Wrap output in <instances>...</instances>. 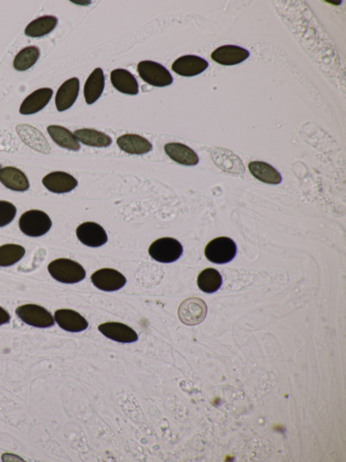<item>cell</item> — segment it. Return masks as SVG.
Listing matches in <instances>:
<instances>
[{"mask_svg":"<svg viewBox=\"0 0 346 462\" xmlns=\"http://www.w3.org/2000/svg\"><path fill=\"white\" fill-rule=\"evenodd\" d=\"M48 271L57 281L75 284L86 278V271L80 264L68 259L53 260L48 266Z\"/></svg>","mask_w":346,"mask_h":462,"instance_id":"cell-1","label":"cell"},{"mask_svg":"<svg viewBox=\"0 0 346 462\" xmlns=\"http://www.w3.org/2000/svg\"><path fill=\"white\" fill-rule=\"evenodd\" d=\"M20 230L29 237H41L52 227L49 215L40 210H30L19 219Z\"/></svg>","mask_w":346,"mask_h":462,"instance_id":"cell-2","label":"cell"},{"mask_svg":"<svg viewBox=\"0 0 346 462\" xmlns=\"http://www.w3.org/2000/svg\"><path fill=\"white\" fill-rule=\"evenodd\" d=\"M149 255L160 263H173L179 259L183 253V246L173 238H161L150 246Z\"/></svg>","mask_w":346,"mask_h":462,"instance_id":"cell-3","label":"cell"},{"mask_svg":"<svg viewBox=\"0 0 346 462\" xmlns=\"http://www.w3.org/2000/svg\"><path fill=\"white\" fill-rule=\"evenodd\" d=\"M140 77L154 87H166L173 84V78L166 68L153 61H142L138 64Z\"/></svg>","mask_w":346,"mask_h":462,"instance_id":"cell-4","label":"cell"},{"mask_svg":"<svg viewBox=\"0 0 346 462\" xmlns=\"http://www.w3.org/2000/svg\"><path fill=\"white\" fill-rule=\"evenodd\" d=\"M236 251V243L231 238L218 237L208 243L204 255L212 263L226 264L235 258Z\"/></svg>","mask_w":346,"mask_h":462,"instance_id":"cell-5","label":"cell"},{"mask_svg":"<svg viewBox=\"0 0 346 462\" xmlns=\"http://www.w3.org/2000/svg\"><path fill=\"white\" fill-rule=\"evenodd\" d=\"M16 314L23 323L36 328H50L53 326L55 320L52 315L37 304H23L16 309Z\"/></svg>","mask_w":346,"mask_h":462,"instance_id":"cell-6","label":"cell"},{"mask_svg":"<svg viewBox=\"0 0 346 462\" xmlns=\"http://www.w3.org/2000/svg\"><path fill=\"white\" fill-rule=\"evenodd\" d=\"M206 315V304L198 297H190L183 301L179 308L180 320L183 324L190 326L202 323Z\"/></svg>","mask_w":346,"mask_h":462,"instance_id":"cell-7","label":"cell"},{"mask_svg":"<svg viewBox=\"0 0 346 462\" xmlns=\"http://www.w3.org/2000/svg\"><path fill=\"white\" fill-rule=\"evenodd\" d=\"M91 281L99 290L104 292H115L124 287L126 279L117 270L104 268L98 270L92 275Z\"/></svg>","mask_w":346,"mask_h":462,"instance_id":"cell-8","label":"cell"},{"mask_svg":"<svg viewBox=\"0 0 346 462\" xmlns=\"http://www.w3.org/2000/svg\"><path fill=\"white\" fill-rule=\"evenodd\" d=\"M211 156L215 165L224 172L233 174H244L245 167L242 160L231 150L214 148L211 150Z\"/></svg>","mask_w":346,"mask_h":462,"instance_id":"cell-9","label":"cell"},{"mask_svg":"<svg viewBox=\"0 0 346 462\" xmlns=\"http://www.w3.org/2000/svg\"><path fill=\"white\" fill-rule=\"evenodd\" d=\"M99 331L106 338L118 343L130 344L138 341V334L128 325L119 322H108L99 325Z\"/></svg>","mask_w":346,"mask_h":462,"instance_id":"cell-10","label":"cell"},{"mask_svg":"<svg viewBox=\"0 0 346 462\" xmlns=\"http://www.w3.org/2000/svg\"><path fill=\"white\" fill-rule=\"evenodd\" d=\"M77 236L82 244L90 248H99L108 242L107 232L101 225L95 222H85L79 225Z\"/></svg>","mask_w":346,"mask_h":462,"instance_id":"cell-11","label":"cell"},{"mask_svg":"<svg viewBox=\"0 0 346 462\" xmlns=\"http://www.w3.org/2000/svg\"><path fill=\"white\" fill-rule=\"evenodd\" d=\"M16 129L19 138L30 149L39 153L46 154V155L50 153V146L46 136L35 127L28 124H19L17 126Z\"/></svg>","mask_w":346,"mask_h":462,"instance_id":"cell-12","label":"cell"},{"mask_svg":"<svg viewBox=\"0 0 346 462\" xmlns=\"http://www.w3.org/2000/svg\"><path fill=\"white\" fill-rule=\"evenodd\" d=\"M208 66V62L204 58L193 56V55H187V56L177 58L173 64L171 69L180 76L194 77L204 73Z\"/></svg>","mask_w":346,"mask_h":462,"instance_id":"cell-13","label":"cell"},{"mask_svg":"<svg viewBox=\"0 0 346 462\" xmlns=\"http://www.w3.org/2000/svg\"><path fill=\"white\" fill-rule=\"evenodd\" d=\"M44 186L55 194H65L74 190L78 181L74 176L66 172L56 171L43 178Z\"/></svg>","mask_w":346,"mask_h":462,"instance_id":"cell-14","label":"cell"},{"mask_svg":"<svg viewBox=\"0 0 346 462\" xmlns=\"http://www.w3.org/2000/svg\"><path fill=\"white\" fill-rule=\"evenodd\" d=\"M55 321L68 333H81L88 327L87 320L77 311L70 309H60L55 313Z\"/></svg>","mask_w":346,"mask_h":462,"instance_id":"cell-15","label":"cell"},{"mask_svg":"<svg viewBox=\"0 0 346 462\" xmlns=\"http://www.w3.org/2000/svg\"><path fill=\"white\" fill-rule=\"evenodd\" d=\"M80 90V82L77 77L65 81L58 89L56 95V107L57 111L63 112L72 107L77 101Z\"/></svg>","mask_w":346,"mask_h":462,"instance_id":"cell-16","label":"cell"},{"mask_svg":"<svg viewBox=\"0 0 346 462\" xmlns=\"http://www.w3.org/2000/svg\"><path fill=\"white\" fill-rule=\"evenodd\" d=\"M249 51L236 46L218 47L211 53L212 60L218 64L231 66L245 61L249 57Z\"/></svg>","mask_w":346,"mask_h":462,"instance_id":"cell-17","label":"cell"},{"mask_svg":"<svg viewBox=\"0 0 346 462\" xmlns=\"http://www.w3.org/2000/svg\"><path fill=\"white\" fill-rule=\"evenodd\" d=\"M52 95L53 91L50 88H42L32 92L20 106V114L32 115L42 111L49 104Z\"/></svg>","mask_w":346,"mask_h":462,"instance_id":"cell-18","label":"cell"},{"mask_svg":"<svg viewBox=\"0 0 346 462\" xmlns=\"http://www.w3.org/2000/svg\"><path fill=\"white\" fill-rule=\"evenodd\" d=\"M164 151L171 160L184 166H195L200 158L194 150L180 142H171L164 145Z\"/></svg>","mask_w":346,"mask_h":462,"instance_id":"cell-19","label":"cell"},{"mask_svg":"<svg viewBox=\"0 0 346 462\" xmlns=\"http://www.w3.org/2000/svg\"><path fill=\"white\" fill-rule=\"evenodd\" d=\"M0 181L9 190L25 192L30 188L28 178L23 171L13 167H6L0 169Z\"/></svg>","mask_w":346,"mask_h":462,"instance_id":"cell-20","label":"cell"},{"mask_svg":"<svg viewBox=\"0 0 346 462\" xmlns=\"http://www.w3.org/2000/svg\"><path fill=\"white\" fill-rule=\"evenodd\" d=\"M119 148L130 155H144L153 149L152 143L143 136L135 134H126L117 139Z\"/></svg>","mask_w":346,"mask_h":462,"instance_id":"cell-21","label":"cell"},{"mask_svg":"<svg viewBox=\"0 0 346 462\" xmlns=\"http://www.w3.org/2000/svg\"><path fill=\"white\" fill-rule=\"evenodd\" d=\"M105 88L104 71L97 68L88 77L84 85V98L88 104H93L101 98Z\"/></svg>","mask_w":346,"mask_h":462,"instance_id":"cell-22","label":"cell"},{"mask_svg":"<svg viewBox=\"0 0 346 462\" xmlns=\"http://www.w3.org/2000/svg\"><path fill=\"white\" fill-rule=\"evenodd\" d=\"M111 83L121 93L135 95L139 93L138 82L128 71L116 69L111 73Z\"/></svg>","mask_w":346,"mask_h":462,"instance_id":"cell-23","label":"cell"},{"mask_svg":"<svg viewBox=\"0 0 346 462\" xmlns=\"http://www.w3.org/2000/svg\"><path fill=\"white\" fill-rule=\"evenodd\" d=\"M252 176L263 183L277 185L282 183V177L275 167L265 162H252L249 164Z\"/></svg>","mask_w":346,"mask_h":462,"instance_id":"cell-24","label":"cell"},{"mask_svg":"<svg viewBox=\"0 0 346 462\" xmlns=\"http://www.w3.org/2000/svg\"><path fill=\"white\" fill-rule=\"evenodd\" d=\"M78 142L95 148H107L112 145V138L105 133L91 129L75 130L74 133Z\"/></svg>","mask_w":346,"mask_h":462,"instance_id":"cell-25","label":"cell"},{"mask_svg":"<svg viewBox=\"0 0 346 462\" xmlns=\"http://www.w3.org/2000/svg\"><path fill=\"white\" fill-rule=\"evenodd\" d=\"M47 130L51 139L61 148L73 150V151H78L80 149V145L77 139L70 130L64 127L50 125L48 127Z\"/></svg>","mask_w":346,"mask_h":462,"instance_id":"cell-26","label":"cell"},{"mask_svg":"<svg viewBox=\"0 0 346 462\" xmlns=\"http://www.w3.org/2000/svg\"><path fill=\"white\" fill-rule=\"evenodd\" d=\"M58 19L54 16H43L33 20L27 26L25 33L30 37H41L47 35L56 28Z\"/></svg>","mask_w":346,"mask_h":462,"instance_id":"cell-27","label":"cell"},{"mask_svg":"<svg viewBox=\"0 0 346 462\" xmlns=\"http://www.w3.org/2000/svg\"><path fill=\"white\" fill-rule=\"evenodd\" d=\"M222 279L220 272L213 268L204 269L198 277V286L202 292L214 293L222 286Z\"/></svg>","mask_w":346,"mask_h":462,"instance_id":"cell-28","label":"cell"},{"mask_svg":"<svg viewBox=\"0 0 346 462\" xmlns=\"http://www.w3.org/2000/svg\"><path fill=\"white\" fill-rule=\"evenodd\" d=\"M26 255V249L22 246L6 244L0 246V266L8 268L15 265Z\"/></svg>","mask_w":346,"mask_h":462,"instance_id":"cell-29","label":"cell"},{"mask_svg":"<svg viewBox=\"0 0 346 462\" xmlns=\"http://www.w3.org/2000/svg\"><path fill=\"white\" fill-rule=\"evenodd\" d=\"M40 50L37 46H29L19 51L17 55L13 66L19 71H26L32 68L39 60Z\"/></svg>","mask_w":346,"mask_h":462,"instance_id":"cell-30","label":"cell"},{"mask_svg":"<svg viewBox=\"0 0 346 462\" xmlns=\"http://www.w3.org/2000/svg\"><path fill=\"white\" fill-rule=\"evenodd\" d=\"M17 208L11 203L0 201V228L6 227L15 220Z\"/></svg>","mask_w":346,"mask_h":462,"instance_id":"cell-31","label":"cell"},{"mask_svg":"<svg viewBox=\"0 0 346 462\" xmlns=\"http://www.w3.org/2000/svg\"><path fill=\"white\" fill-rule=\"evenodd\" d=\"M11 320V316L8 311L0 306V325L8 324Z\"/></svg>","mask_w":346,"mask_h":462,"instance_id":"cell-32","label":"cell"}]
</instances>
